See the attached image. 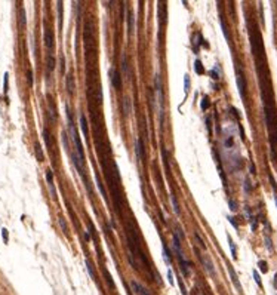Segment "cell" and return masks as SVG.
I'll use <instances>...</instances> for the list:
<instances>
[{
    "mask_svg": "<svg viewBox=\"0 0 277 295\" xmlns=\"http://www.w3.org/2000/svg\"><path fill=\"white\" fill-rule=\"evenodd\" d=\"M130 288H132V291H133L136 295H150V292H148L142 285H140V283L135 282V280L130 282Z\"/></svg>",
    "mask_w": 277,
    "mask_h": 295,
    "instance_id": "6",
    "label": "cell"
},
{
    "mask_svg": "<svg viewBox=\"0 0 277 295\" xmlns=\"http://www.w3.org/2000/svg\"><path fill=\"white\" fill-rule=\"evenodd\" d=\"M133 28H135V17H133V12L129 11V15H127V31H129L130 36L133 34Z\"/></svg>",
    "mask_w": 277,
    "mask_h": 295,
    "instance_id": "12",
    "label": "cell"
},
{
    "mask_svg": "<svg viewBox=\"0 0 277 295\" xmlns=\"http://www.w3.org/2000/svg\"><path fill=\"white\" fill-rule=\"evenodd\" d=\"M228 221H230V223H231V224L234 226V228H237V227H239V224L236 223V220H234L233 217H228Z\"/></svg>",
    "mask_w": 277,
    "mask_h": 295,
    "instance_id": "39",
    "label": "cell"
},
{
    "mask_svg": "<svg viewBox=\"0 0 277 295\" xmlns=\"http://www.w3.org/2000/svg\"><path fill=\"white\" fill-rule=\"evenodd\" d=\"M154 86H156V104H157V113L160 122H163V89H162V80L160 76L157 74L154 79Z\"/></svg>",
    "mask_w": 277,
    "mask_h": 295,
    "instance_id": "1",
    "label": "cell"
},
{
    "mask_svg": "<svg viewBox=\"0 0 277 295\" xmlns=\"http://www.w3.org/2000/svg\"><path fill=\"white\" fill-rule=\"evenodd\" d=\"M171 203H172V208H174V212L176 215L181 214V209H179V205H178V200H176V196L175 194H171Z\"/></svg>",
    "mask_w": 277,
    "mask_h": 295,
    "instance_id": "14",
    "label": "cell"
},
{
    "mask_svg": "<svg viewBox=\"0 0 277 295\" xmlns=\"http://www.w3.org/2000/svg\"><path fill=\"white\" fill-rule=\"evenodd\" d=\"M168 279H169V283H171V285H175V280H174V276H172V271H171V268L168 270Z\"/></svg>",
    "mask_w": 277,
    "mask_h": 295,
    "instance_id": "34",
    "label": "cell"
},
{
    "mask_svg": "<svg viewBox=\"0 0 277 295\" xmlns=\"http://www.w3.org/2000/svg\"><path fill=\"white\" fill-rule=\"evenodd\" d=\"M8 85H9V74L6 73V74H5V87H3L5 92H8Z\"/></svg>",
    "mask_w": 277,
    "mask_h": 295,
    "instance_id": "35",
    "label": "cell"
},
{
    "mask_svg": "<svg viewBox=\"0 0 277 295\" xmlns=\"http://www.w3.org/2000/svg\"><path fill=\"white\" fill-rule=\"evenodd\" d=\"M61 73H65V65H64V56H61Z\"/></svg>",
    "mask_w": 277,
    "mask_h": 295,
    "instance_id": "40",
    "label": "cell"
},
{
    "mask_svg": "<svg viewBox=\"0 0 277 295\" xmlns=\"http://www.w3.org/2000/svg\"><path fill=\"white\" fill-rule=\"evenodd\" d=\"M110 77H111V83L116 89H122V79L117 70H110Z\"/></svg>",
    "mask_w": 277,
    "mask_h": 295,
    "instance_id": "7",
    "label": "cell"
},
{
    "mask_svg": "<svg viewBox=\"0 0 277 295\" xmlns=\"http://www.w3.org/2000/svg\"><path fill=\"white\" fill-rule=\"evenodd\" d=\"M86 268H88V273H89V276L95 280L96 279V274H95V270H93V267H92V264L89 262V261H86Z\"/></svg>",
    "mask_w": 277,
    "mask_h": 295,
    "instance_id": "21",
    "label": "cell"
},
{
    "mask_svg": "<svg viewBox=\"0 0 277 295\" xmlns=\"http://www.w3.org/2000/svg\"><path fill=\"white\" fill-rule=\"evenodd\" d=\"M194 70H196V73H199V74H203V73H205V68H203V65H202V62H200L199 59H196V62H194Z\"/></svg>",
    "mask_w": 277,
    "mask_h": 295,
    "instance_id": "20",
    "label": "cell"
},
{
    "mask_svg": "<svg viewBox=\"0 0 277 295\" xmlns=\"http://www.w3.org/2000/svg\"><path fill=\"white\" fill-rule=\"evenodd\" d=\"M258 265L261 267V270H262L264 273L267 271V264H265V261H259V262H258Z\"/></svg>",
    "mask_w": 277,
    "mask_h": 295,
    "instance_id": "37",
    "label": "cell"
},
{
    "mask_svg": "<svg viewBox=\"0 0 277 295\" xmlns=\"http://www.w3.org/2000/svg\"><path fill=\"white\" fill-rule=\"evenodd\" d=\"M43 137H45V142H46V145L49 147V134H48V129H43Z\"/></svg>",
    "mask_w": 277,
    "mask_h": 295,
    "instance_id": "33",
    "label": "cell"
},
{
    "mask_svg": "<svg viewBox=\"0 0 277 295\" xmlns=\"http://www.w3.org/2000/svg\"><path fill=\"white\" fill-rule=\"evenodd\" d=\"M194 236H196V239H197V242H199V245H200V246H202V249H205V248H206V245H205V242H203V240H202V237H200V234H199V233H196V234H194Z\"/></svg>",
    "mask_w": 277,
    "mask_h": 295,
    "instance_id": "30",
    "label": "cell"
},
{
    "mask_svg": "<svg viewBox=\"0 0 277 295\" xmlns=\"http://www.w3.org/2000/svg\"><path fill=\"white\" fill-rule=\"evenodd\" d=\"M197 295H202V294H200V292H197Z\"/></svg>",
    "mask_w": 277,
    "mask_h": 295,
    "instance_id": "45",
    "label": "cell"
},
{
    "mask_svg": "<svg viewBox=\"0 0 277 295\" xmlns=\"http://www.w3.org/2000/svg\"><path fill=\"white\" fill-rule=\"evenodd\" d=\"M2 236H3L5 242H8V237H9V236H8V231H6V228H3V230H2Z\"/></svg>",
    "mask_w": 277,
    "mask_h": 295,
    "instance_id": "41",
    "label": "cell"
},
{
    "mask_svg": "<svg viewBox=\"0 0 277 295\" xmlns=\"http://www.w3.org/2000/svg\"><path fill=\"white\" fill-rule=\"evenodd\" d=\"M230 209L234 212V211H237V205H236V202L234 200H230Z\"/></svg>",
    "mask_w": 277,
    "mask_h": 295,
    "instance_id": "38",
    "label": "cell"
},
{
    "mask_svg": "<svg viewBox=\"0 0 277 295\" xmlns=\"http://www.w3.org/2000/svg\"><path fill=\"white\" fill-rule=\"evenodd\" d=\"M210 76H212V79H215V80H218L219 79V65H215V68L210 71Z\"/></svg>",
    "mask_w": 277,
    "mask_h": 295,
    "instance_id": "24",
    "label": "cell"
},
{
    "mask_svg": "<svg viewBox=\"0 0 277 295\" xmlns=\"http://www.w3.org/2000/svg\"><path fill=\"white\" fill-rule=\"evenodd\" d=\"M46 179H48V185H49V188H51V191H52V196L55 197V196H56V191H55V187H54V175H52V171H51V169L46 171Z\"/></svg>",
    "mask_w": 277,
    "mask_h": 295,
    "instance_id": "10",
    "label": "cell"
},
{
    "mask_svg": "<svg viewBox=\"0 0 277 295\" xmlns=\"http://www.w3.org/2000/svg\"><path fill=\"white\" fill-rule=\"evenodd\" d=\"M28 80H30V83H33V74L31 73H28Z\"/></svg>",
    "mask_w": 277,
    "mask_h": 295,
    "instance_id": "42",
    "label": "cell"
},
{
    "mask_svg": "<svg viewBox=\"0 0 277 295\" xmlns=\"http://www.w3.org/2000/svg\"><path fill=\"white\" fill-rule=\"evenodd\" d=\"M58 21H59V28L62 27V2H58Z\"/></svg>",
    "mask_w": 277,
    "mask_h": 295,
    "instance_id": "18",
    "label": "cell"
},
{
    "mask_svg": "<svg viewBox=\"0 0 277 295\" xmlns=\"http://www.w3.org/2000/svg\"><path fill=\"white\" fill-rule=\"evenodd\" d=\"M74 77L71 76V74H68L67 76V90H68V93H74Z\"/></svg>",
    "mask_w": 277,
    "mask_h": 295,
    "instance_id": "13",
    "label": "cell"
},
{
    "mask_svg": "<svg viewBox=\"0 0 277 295\" xmlns=\"http://www.w3.org/2000/svg\"><path fill=\"white\" fill-rule=\"evenodd\" d=\"M184 90H185V95H188V92H190V77H188V74L184 76Z\"/></svg>",
    "mask_w": 277,
    "mask_h": 295,
    "instance_id": "22",
    "label": "cell"
},
{
    "mask_svg": "<svg viewBox=\"0 0 277 295\" xmlns=\"http://www.w3.org/2000/svg\"><path fill=\"white\" fill-rule=\"evenodd\" d=\"M228 243H230V249H231V255H233V258H236L237 255H236V245H234V242L228 237Z\"/></svg>",
    "mask_w": 277,
    "mask_h": 295,
    "instance_id": "27",
    "label": "cell"
},
{
    "mask_svg": "<svg viewBox=\"0 0 277 295\" xmlns=\"http://www.w3.org/2000/svg\"><path fill=\"white\" fill-rule=\"evenodd\" d=\"M59 224H61V227H62V230L67 233V230H68V227H67V224H65V221H64V218H59Z\"/></svg>",
    "mask_w": 277,
    "mask_h": 295,
    "instance_id": "36",
    "label": "cell"
},
{
    "mask_svg": "<svg viewBox=\"0 0 277 295\" xmlns=\"http://www.w3.org/2000/svg\"><path fill=\"white\" fill-rule=\"evenodd\" d=\"M200 107H202V110H206V108L209 107V98H208V96H205L203 100H202V104H200Z\"/></svg>",
    "mask_w": 277,
    "mask_h": 295,
    "instance_id": "29",
    "label": "cell"
},
{
    "mask_svg": "<svg viewBox=\"0 0 277 295\" xmlns=\"http://www.w3.org/2000/svg\"><path fill=\"white\" fill-rule=\"evenodd\" d=\"M45 45H46V48L49 51H52V48H54V34H52V31L49 28L45 30Z\"/></svg>",
    "mask_w": 277,
    "mask_h": 295,
    "instance_id": "9",
    "label": "cell"
},
{
    "mask_svg": "<svg viewBox=\"0 0 277 295\" xmlns=\"http://www.w3.org/2000/svg\"><path fill=\"white\" fill-rule=\"evenodd\" d=\"M135 153H136V157L140 159L141 162H144L145 159V153H144V144H142V140L138 138L136 142H135Z\"/></svg>",
    "mask_w": 277,
    "mask_h": 295,
    "instance_id": "5",
    "label": "cell"
},
{
    "mask_svg": "<svg viewBox=\"0 0 277 295\" xmlns=\"http://www.w3.org/2000/svg\"><path fill=\"white\" fill-rule=\"evenodd\" d=\"M274 283L277 285V273H276V279H274Z\"/></svg>",
    "mask_w": 277,
    "mask_h": 295,
    "instance_id": "44",
    "label": "cell"
},
{
    "mask_svg": "<svg viewBox=\"0 0 277 295\" xmlns=\"http://www.w3.org/2000/svg\"><path fill=\"white\" fill-rule=\"evenodd\" d=\"M265 246L270 252H273V245H271V239L270 237H265Z\"/></svg>",
    "mask_w": 277,
    "mask_h": 295,
    "instance_id": "31",
    "label": "cell"
},
{
    "mask_svg": "<svg viewBox=\"0 0 277 295\" xmlns=\"http://www.w3.org/2000/svg\"><path fill=\"white\" fill-rule=\"evenodd\" d=\"M253 279H255V282H256V285H258V286H262V282H261V276H259V273H258L256 270H253Z\"/></svg>",
    "mask_w": 277,
    "mask_h": 295,
    "instance_id": "28",
    "label": "cell"
},
{
    "mask_svg": "<svg viewBox=\"0 0 277 295\" xmlns=\"http://www.w3.org/2000/svg\"><path fill=\"white\" fill-rule=\"evenodd\" d=\"M236 80H237V87H239V93L242 98L246 96V79L240 70V67L237 68V76H236Z\"/></svg>",
    "mask_w": 277,
    "mask_h": 295,
    "instance_id": "2",
    "label": "cell"
},
{
    "mask_svg": "<svg viewBox=\"0 0 277 295\" xmlns=\"http://www.w3.org/2000/svg\"><path fill=\"white\" fill-rule=\"evenodd\" d=\"M80 126H82V131H83L85 137H88V122H86L85 114H80Z\"/></svg>",
    "mask_w": 277,
    "mask_h": 295,
    "instance_id": "15",
    "label": "cell"
},
{
    "mask_svg": "<svg viewBox=\"0 0 277 295\" xmlns=\"http://www.w3.org/2000/svg\"><path fill=\"white\" fill-rule=\"evenodd\" d=\"M274 200H276V206H277V193L274 194Z\"/></svg>",
    "mask_w": 277,
    "mask_h": 295,
    "instance_id": "43",
    "label": "cell"
},
{
    "mask_svg": "<svg viewBox=\"0 0 277 295\" xmlns=\"http://www.w3.org/2000/svg\"><path fill=\"white\" fill-rule=\"evenodd\" d=\"M36 154H37V159L42 162V160H43V153H42V147H40V144H36Z\"/></svg>",
    "mask_w": 277,
    "mask_h": 295,
    "instance_id": "25",
    "label": "cell"
},
{
    "mask_svg": "<svg viewBox=\"0 0 277 295\" xmlns=\"http://www.w3.org/2000/svg\"><path fill=\"white\" fill-rule=\"evenodd\" d=\"M122 107H123V113H124V116H129L130 111H132V106H130V100H129L127 96H124L123 100H122Z\"/></svg>",
    "mask_w": 277,
    "mask_h": 295,
    "instance_id": "11",
    "label": "cell"
},
{
    "mask_svg": "<svg viewBox=\"0 0 277 295\" xmlns=\"http://www.w3.org/2000/svg\"><path fill=\"white\" fill-rule=\"evenodd\" d=\"M54 68H55V58L52 56V54H49L48 55V71L52 73Z\"/></svg>",
    "mask_w": 277,
    "mask_h": 295,
    "instance_id": "16",
    "label": "cell"
},
{
    "mask_svg": "<svg viewBox=\"0 0 277 295\" xmlns=\"http://www.w3.org/2000/svg\"><path fill=\"white\" fill-rule=\"evenodd\" d=\"M221 27H222V33L225 36V40L230 42V34H228V28H227V24L224 22V18H221Z\"/></svg>",
    "mask_w": 277,
    "mask_h": 295,
    "instance_id": "19",
    "label": "cell"
},
{
    "mask_svg": "<svg viewBox=\"0 0 277 295\" xmlns=\"http://www.w3.org/2000/svg\"><path fill=\"white\" fill-rule=\"evenodd\" d=\"M163 257H165V261H166V264L169 265V264H171V252H169V249H168V246H166V245H163Z\"/></svg>",
    "mask_w": 277,
    "mask_h": 295,
    "instance_id": "17",
    "label": "cell"
},
{
    "mask_svg": "<svg viewBox=\"0 0 277 295\" xmlns=\"http://www.w3.org/2000/svg\"><path fill=\"white\" fill-rule=\"evenodd\" d=\"M122 68H123L124 73H127V61H126V56H123V59H122Z\"/></svg>",
    "mask_w": 277,
    "mask_h": 295,
    "instance_id": "32",
    "label": "cell"
},
{
    "mask_svg": "<svg viewBox=\"0 0 277 295\" xmlns=\"http://www.w3.org/2000/svg\"><path fill=\"white\" fill-rule=\"evenodd\" d=\"M200 260H202V264H203L205 270H206L210 276H215V267H213L212 260H210L208 255H200Z\"/></svg>",
    "mask_w": 277,
    "mask_h": 295,
    "instance_id": "3",
    "label": "cell"
},
{
    "mask_svg": "<svg viewBox=\"0 0 277 295\" xmlns=\"http://www.w3.org/2000/svg\"><path fill=\"white\" fill-rule=\"evenodd\" d=\"M228 271H230V277H231V282L234 283V286H236V289L242 294V285H240V280H239V277H237V274H236V271H234V268L231 267V265H228Z\"/></svg>",
    "mask_w": 277,
    "mask_h": 295,
    "instance_id": "8",
    "label": "cell"
},
{
    "mask_svg": "<svg viewBox=\"0 0 277 295\" xmlns=\"http://www.w3.org/2000/svg\"><path fill=\"white\" fill-rule=\"evenodd\" d=\"M25 24H27L25 11H24V9H21V15H20V25H21V27H25Z\"/></svg>",
    "mask_w": 277,
    "mask_h": 295,
    "instance_id": "23",
    "label": "cell"
},
{
    "mask_svg": "<svg viewBox=\"0 0 277 295\" xmlns=\"http://www.w3.org/2000/svg\"><path fill=\"white\" fill-rule=\"evenodd\" d=\"M176 257H178V260H179V268H181V273H182L185 277H188V276H190V262H187V261L184 260L182 252H178Z\"/></svg>",
    "mask_w": 277,
    "mask_h": 295,
    "instance_id": "4",
    "label": "cell"
},
{
    "mask_svg": "<svg viewBox=\"0 0 277 295\" xmlns=\"http://www.w3.org/2000/svg\"><path fill=\"white\" fill-rule=\"evenodd\" d=\"M243 188H244V193H249V191L252 190V184H250L249 179H244V182H243Z\"/></svg>",
    "mask_w": 277,
    "mask_h": 295,
    "instance_id": "26",
    "label": "cell"
}]
</instances>
